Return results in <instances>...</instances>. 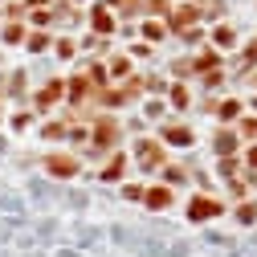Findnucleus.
<instances>
[{"instance_id":"20e7f679","label":"nucleus","mask_w":257,"mask_h":257,"mask_svg":"<svg viewBox=\"0 0 257 257\" xmlns=\"http://www.w3.org/2000/svg\"><path fill=\"white\" fill-rule=\"evenodd\" d=\"M168 143H180V147H188V143H192V131H184V126H168Z\"/></svg>"},{"instance_id":"6e6552de","label":"nucleus","mask_w":257,"mask_h":257,"mask_svg":"<svg viewBox=\"0 0 257 257\" xmlns=\"http://www.w3.org/2000/svg\"><path fill=\"white\" fill-rule=\"evenodd\" d=\"M216 151L229 155V151H233V135H220V139H216Z\"/></svg>"},{"instance_id":"39448f33","label":"nucleus","mask_w":257,"mask_h":257,"mask_svg":"<svg viewBox=\"0 0 257 257\" xmlns=\"http://www.w3.org/2000/svg\"><path fill=\"white\" fill-rule=\"evenodd\" d=\"M122 168H126V159H122V155H114V159H110V168H106L102 176H106V180H118V176H122Z\"/></svg>"},{"instance_id":"f257e3e1","label":"nucleus","mask_w":257,"mask_h":257,"mask_svg":"<svg viewBox=\"0 0 257 257\" xmlns=\"http://www.w3.org/2000/svg\"><path fill=\"white\" fill-rule=\"evenodd\" d=\"M216 212H220V204L208 200V196H196V200L188 204V216H192V220H208V216H216Z\"/></svg>"},{"instance_id":"1a4fd4ad","label":"nucleus","mask_w":257,"mask_h":257,"mask_svg":"<svg viewBox=\"0 0 257 257\" xmlns=\"http://www.w3.org/2000/svg\"><path fill=\"white\" fill-rule=\"evenodd\" d=\"M216 110H220V114H224V118H233V114H237V102H220V106H216Z\"/></svg>"},{"instance_id":"0eeeda50","label":"nucleus","mask_w":257,"mask_h":257,"mask_svg":"<svg viewBox=\"0 0 257 257\" xmlns=\"http://www.w3.org/2000/svg\"><path fill=\"white\" fill-rule=\"evenodd\" d=\"M110 139H114V122H102L98 126V143H110Z\"/></svg>"},{"instance_id":"423d86ee","label":"nucleus","mask_w":257,"mask_h":257,"mask_svg":"<svg viewBox=\"0 0 257 257\" xmlns=\"http://www.w3.org/2000/svg\"><path fill=\"white\" fill-rule=\"evenodd\" d=\"M196 17H200V9H188V13H180V17H176V25H180V29H188Z\"/></svg>"},{"instance_id":"7ed1b4c3","label":"nucleus","mask_w":257,"mask_h":257,"mask_svg":"<svg viewBox=\"0 0 257 257\" xmlns=\"http://www.w3.org/2000/svg\"><path fill=\"white\" fill-rule=\"evenodd\" d=\"M168 200H172L168 188H151V192H147V204H151V208H168Z\"/></svg>"},{"instance_id":"f03ea898","label":"nucleus","mask_w":257,"mask_h":257,"mask_svg":"<svg viewBox=\"0 0 257 257\" xmlns=\"http://www.w3.org/2000/svg\"><path fill=\"white\" fill-rule=\"evenodd\" d=\"M49 172H53V176H74V172H78V159H70V155H53V159H49Z\"/></svg>"}]
</instances>
